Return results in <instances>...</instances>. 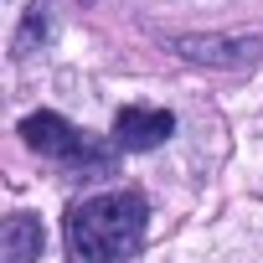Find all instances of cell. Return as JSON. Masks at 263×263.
Segmentation results:
<instances>
[{
	"label": "cell",
	"mask_w": 263,
	"mask_h": 263,
	"mask_svg": "<svg viewBox=\"0 0 263 263\" xmlns=\"http://www.w3.org/2000/svg\"><path fill=\"white\" fill-rule=\"evenodd\" d=\"M83 6H93V0H83Z\"/></svg>",
	"instance_id": "obj_7"
},
{
	"label": "cell",
	"mask_w": 263,
	"mask_h": 263,
	"mask_svg": "<svg viewBox=\"0 0 263 263\" xmlns=\"http://www.w3.org/2000/svg\"><path fill=\"white\" fill-rule=\"evenodd\" d=\"M176 135V114L171 108H140L129 103L114 114V145L119 150H155Z\"/></svg>",
	"instance_id": "obj_4"
},
{
	"label": "cell",
	"mask_w": 263,
	"mask_h": 263,
	"mask_svg": "<svg viewBox=\"0 0 263 263\" xmlns=\"http://www.w3.org/2000/svg\"><path fill=\"white\" fill-rule=\"evenodd\" d=\"M171 52L196 62V67L248 72L263 62V36H171Z\"/></svg>",
	"instance_id": "obj_3"
},
{
	"label": "cell",
	"mask_w": 263,
	"mask_h": 263,
	"mask_svg": "<svg viewBox=\"0 0 263 263\" xmlns=\"http://www.w3.org/2000/svg\"><path fill=\"white\" fill-rule=\"evenodd\" d=\"M145 196L140 191H98L78 206H67L62 237L72 263H129L145 248Z\"/></svg>",
	"instance_id": "obj_1"
},
{
	"label": "cell",
	"mask_w": 263,
	"mask_h": 263,
	"mask_svg": "<svg viewBox=\"0 0 263 263\" xmlns=\"http://www.w3.org/2000/svg\"><path fill=\"white\" fill-rule=\"evenodd\" d=\"M21 140L36 150V155H52V160H67V165H78V160H93V165H108V150H98L83 129H72L62 114H26L21 119Z\"/></svg>",
	"instance_id": "obj_2"
},
{
	"label": "cell",
	"mask_w": 263,
	"mask_h": 263,
	"mask_svg": "<svg viewBox=\"0 0 263 263\" xmlns=\"http://www.w3.org/2000/svg\"><path fill=\"white\" fill-rule=\"evenodd\" d=\"M47 36H52V11L36 0V6L26 11V21H21V31H16V42H11V52H16V57H31L36 42H47Z\"/></svg>",
	"instance_id": "obj_6"
},
{
	"label": "cell",
	"mask_w": 263,
	"mask_h": 263,
	"mask_svg": "<svg viewBox=\"0 0 263 263\" xmlns=\"http://www.w3.org/2000/svg\"><path fill=\"white\" fill-rule=\"evenodd\" d=\"M42 248H47L42 217H31V212L6 217V227H0V258H6V263H36Z\"/></svg>",
	"instance_id": "obj_5"
}]
</instances>
